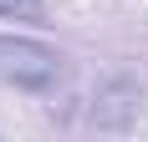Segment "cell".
Listing matches in <instances>:
<instances>
[{"mask_svg":"<svg viewBox=\"0 0 148 142\" xmlns=\"http://www.w3.org/2000/svg\"><path fill=\"white\" fill-rule=\"evenodd\" d=\"M61 76V61L51 46L26 36H0V81L15 91H51Z\"/></svg>","mask_w":148,"mask_h":142,"instance_id":"6da1fadb","label":"cell"},{"mask_svg":"<svg viewBox=\"0 0 148 142\" xmlns=\"http://www.w3.org/2000/svg\"><path fill=\"white\" fill-rule=\"evenodd\" d=\"M0 15H10V20H41V0H0Z\"/></svg>","mask_w":148,"mask_h":142,"instance_id":"7a4b0ae2","label":"cell"}]
</instances>
